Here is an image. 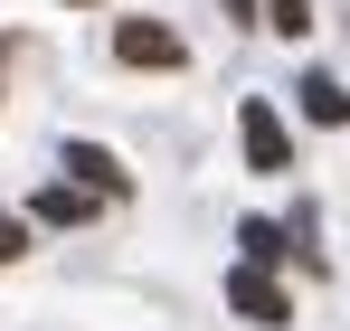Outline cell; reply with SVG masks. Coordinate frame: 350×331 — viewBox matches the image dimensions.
Here are the masks:
<instances>
[{
  "instance_id": "9c48e42d",
  "label": "cell",
  "mask_w": 350,
  "mask_h": 331,
  "mask_svg": "<svg viewBox=\"0 0 350 331\" xmlns=\"http://www.w3.org/2000/svg\"><path fill=\"white\" fill-rule=\"evenodd\" d=\"M0 66H10V38H0Z\"/></svg>"
},
{
  "instance_id": "6da1fadb",
  "label": "cell",
  "mask_w": 350,
  "mask_h": 331,
  "mask_svg": "<svg viewBox=\"0 0 350 331\" xmlns=\"http://www.w3.org/2000/svg\"><path fill=\"white\" fill-rule=\"evenodd\" d=\"M114 57H123V66H180V38L161 29V19H123V29H114Z\"/></svg>"
},
{
  "instance_id": "8992f818",
  "label": "cell",
  "mask_w": 350,
  "mask_h": 331,
  "mask_svg": "<svg viewBox=\"0 0 350 331\" xmlns=\"http://www.w3.org/2000/svg\"><path fill=\"white\" fill-rule=\"evenodd\" d=\"M85 209H95V189H76V180H57V189H38V218H48V227H76Z\"/></svg>"
},
{
  "instance_id": "7a4b0ae2",
  "label": "cell",
  "mask_w": 350,
  "mask_h": 331,
  "mask_svg": "<svg viewBox=\"0 0 350 331\" xmlns=\"http://www.w3.org/2000/svg\"><path fill=\"white\" fill-rule=\"evenodd\" d=\"M228 303L246 313V322H293V303L265 284V265H237V275H228Z\"/></svg>"
},
{
  "instance_id": "5b68a950",
  "label": "cell",
  "mask_w": 350,
  "mask_h": 331,
  "mask_svg": "<svg viewBox=\"0 0 350 331\" xmlns=\"http://www.w3.org/2000/svg\"><path fill=\"white\" fill-rule=\"evenodd\" d=\"M303 114L312 123H350V85L341 76H303Z\"/></svg>"
},
{
  "instance_id": "ba28073f",
  "label": "cell",
  "mask_w": 350,
  "mask_h": 331,
  "mask_svg": "<svg viewBox=\"0 0 350 331\" xmlns=\"http://www.w3.org/2000/svg\"><path fill=\"white\" fill-rule=\"evenodd\" d=\"M19 256H29V227H19V218H0V265H19Z\"/></svg>"
},
{
  "instance_id": "277c9868",
  "label": "cell",
  "mask_w": 350,
  "mask_h": 331,
  "mask_svg": "<svg viewBox=\"0 0 350 331\" xmlns=\"http://www.w3.org/2000/svg\"><path fill=\"white\" fill-rule=\"evenodd\" d=\"M66 170H76V189H95V199H123L114 152H95V142H66Z\"/></svg>"
},
{
  "instance_id": "3957f363",
  "label": "cell",
  "mask_w": 350,
  "mask_h": 331,
  "mask_svg": "<svg viewBox=\"0 0 350 331\" xmlns=\"http://www.w3.org/2000/svg\"><path fill=\"white\" fill-rule=\"evenodd\" d=\"M237 142H246L256 170H284V123H275V105H246V114H237Z\"/></svg>"
},
{
  "instance_id": "52a82bcc",
  "label": "cell",
  "mask_w": 350,
  "mask_h": 331,
  "mask_svg": "<svg viewBox=\"0 0 350 331\" xmlns=\"http://www.w3.org/2000/svg\"><path fill=\"white\" fill-rule=\"evenodd\" d=\"M265 10H275L265 29H284V38H303V29H312V0H265Z\"/></svg>"
}]
</instances>
